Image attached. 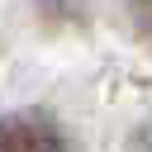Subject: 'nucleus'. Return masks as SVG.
<instances>
[{
    "mask_svg": "<svg viewBox=\"0 0 152 152\" xmlns=\"http://www.w3.org/2000/svg\"><path fill=\"white\" fill-rule=\"evenodd\" d=\"M0 152H71L52 119L43 114H14L0 124Z\"/></svg>",
    "mask_w": 152,
    "mask_h": 152,
    "instance_id": "obj_1",
    "label": "nucleus"
},
{
    "mask_svg": "<svg viewBox=\"0 0 152 152\" xmlns=\"http://www.w3.org/2000/svg\"><path fill=\"white\" fill-rule=\"evenodd\" d=\"M133 14H138V28L152 38V0H133Z\"/></svg>",
    "mask_w": 152,
    "mask_h": 152,
    "instance_id": "obj_2",
    "label": "nucleus"
}]
</instances>
